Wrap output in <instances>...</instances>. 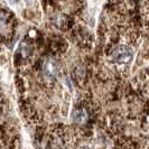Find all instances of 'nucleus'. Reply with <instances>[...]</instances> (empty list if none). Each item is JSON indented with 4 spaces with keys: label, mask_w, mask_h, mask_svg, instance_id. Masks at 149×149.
I'll return each mask as SVG.
<instances>
[{
    "label": "nucleus",
    "mask_w": 149,
    "mask_h": 149,
    "mask_svg": "<svg viewBox=\"0 0 149 149\" xmlns=\"http://www.w3.org/2000/svg\"><path fill=\"white\" fill-rule=\"evenodd\" d=\"M20 51H22V54L24 57H27L30 53V47L26 43H22V47H20Z\"/></svg>",
    "instance_id": "obj_4"
},
{
    "label": "nucleus",
    "mask_w": 149,
    "mask_h": 149,
    "mask_svg": "<svg viewBox=\"0 0 149 149\" xmlns=\"http://www.w3.org/2000/svg\"><path fill=\"white\" fill-rule=\"evenodd\" d=\"M7 20V15L3 13H0V26H2Z\"/></svg>",
    "instance_id": "obj_5"
},
{
    "label": "nucleus",
    "mask_w": 149,
    "mask_h": 149,
    "mask_svg": "<svg viewBox=\"0 0 149 149\" xmlns=\"http://www.w3.org/2000/svg\"><path fill=\"white\" fill-rule=\"evenodd\" d=\"M42 71H43V75H44L45 79H47V80L55 79V76L57 75V64H56V62L53 58L45 60L44 63H43Z\"/></svg>",
    "instance_id": "obj_2"
},
{
    "label": "nucleus",
    "mask_w": 149,
    "mask_h": 149,
    "mask_svg": "<svg viewBox=\"0 0 149 149\" xmlns=\"http://www.w3.org/2000/svg\"><path fill=\"white\" fill-rule=\"evenodd\" d=\"M0 102H1V97H0Z\"/></svg>",
    "instance_id": "obj_7"
},
{
    "label": "nucleus",
    "mask_w": 149,
    "mask_h": 149,
    "mask_svg": "<svg viewBox=\"0 0 149 149\" xmlns=\"http://www.w3.org/2000/svg\"><path fill=\"white\" fill-rule=\"evenodd\" d=\"M73 119L77 125H84L88 119H89V116H88V112L85 111L84 109H77L74 111L73 114Z\"/></svg>",
    "instance_id": "obj_3"
},
{
    "label": "nucleus",
    "mask_w": 149,
    "mask_h": 149,
    "mask_svg": "<svg viewBox=\"0 0 149 149\" xmlns=\"http://www.w3.org/2000/svg\"><path fill=\"white\" fill-rule=\"evenodd\" d=\"M83 149H90V148H89V147H84Z\"/></svg>",
    "instance_id": "obj_6"
},
{
    "label": "nucleus",
    "mask_w": 149,
    "mask_h": 149,
    "mask_svg": "<svg viewBox=\"0 0 149 149\" xmlns=\"http://www.w3.org/2000/svg\"><path fill=\"white\" fill-rule=\"evenodd\" d=\"M132 58H134V51L128 46H119L112 52V61L120 65L130 63Z\"/></svg>",
    "instance_id": "obj_1"
}]
</instances>
